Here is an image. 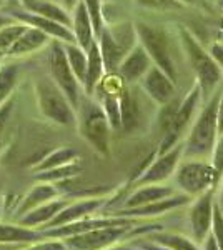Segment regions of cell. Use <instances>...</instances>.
Listing matches in <instances>:
<instances>
[{"mask_svg": "<svg viewBox=\"0 0 223 250\" xmlns=\"http://www.w3.org/2000/svg\"><path fill=\"white\" fill-rule=\"evenodd\" d=\"M139 43L135 25L130 22H123L119 25H113L110 29H102L100 32L99 48L102 54L103 67L107 74H117L120 62L125 55Z\"/></svg>", "mask_w": 223, "mask_h": 250, "instance_id": "cell-5", "label": "cell"}, {"mask_svg": "<svg viewBox=\"0 0 223 250\" xmlns=\"http://www.w3.org/2000/svg\"><path fill=\"white\" fill-rule=\"evenodd\" d=\"M45 239L42 230L39 229L23 227L20 224H7V222H0V244L9 245V244H32Z\"/></svg>", "mask_w": 223, "mask_h": 250, "instance_id": "cell-19", "label": "cell"}, {"mask_svg": "<svg viewBox=\"0 0 223 250\" xmlns=\"http://www.w3.org/2000/svg\"><path fill=\"white\" fill-rule=\"evenodd\" d=\"M212 160H210V164H212L213 170H215V175H217V180L220 182L222 175H223V134L218 135L217 142L213 145V150H212ZM218 187V185H217Z\"/></svg>", "mask_w": 223, "mask_h": 250, "instance_id": "cell-36", "label": "cell"}, {"mask_svg": "<svg viewBox=\"0 0 223 250\" xmlns=\"http://www.w3.org/2000/svg\"><path fill=\"white\" fill-rule=\"evenodd\" d=\"M23 2H25L28 7H32V5H34V3H35V0H23Z\"/></svg>", "mask_w": 223, "mask_h": 250, "instance_id": "cell-47", "label": "cell"}, {"mask_svg": "<svg viewBox=\"0 0 223 250\" xmlns=\"http://www.w3.org/2000/svg\"><path fill=\"white\" fill-rule=\"evenodd\" d=\"M140 222L127 225H108V227L92 229V230L77 233V235L62 239L68 250H105L115 244L132 239L133 229Z\"/></svg>", "mask_w": 223, "mask_h": 250, "instance_id": "cell-8", "label": "cell"}, {"mask_svg": "<svg viewBox=\"0 0 223 250\" xmlns=\"http://www.w3.org/2000/svg\"><path fill=\"white\" fill-rule=\"evenodd\" d=\"M108 200L105 197H92V199H83L77 200V202H68L65 207L62 208L54 219L50 220V224H47L42 230L52 227H60V225L72 224V222L87 219V217L97 215V212H100L107 205Z\"/></svg>", "mask_w": 223, "mask_h": 250, "instance_id": "cell-14", "label": "cell"}, {"mask_svg": "<svg viewBox=\"0 0 223 250\" xmlns=\"http://www.w3.org/2000/svg\"><path fill=\"white\" fill-rule=\"evenodd\" d=\"M25 30H27V27H23V25H10L0 30V54L5 50H10V47L15 43V40H17Z\"/></svg>", "mask_w": 223, "mask_h": 250, "instance_id": "cell-32", "label": "cell"}, {"mask_svg": "<svg viewBox=\"0 0 223 250\" xmlns=\"http://www.w3.org/2000/svg\"><path fill=\"white\" fill-rule=\"evenodd\" d=\"M218 187H220V192H218V200H217V204L223 208V175H222L220 182H218ZM218 187H217V190H218Z\"/></svg>", "mask_w": 223, "mask_h": 250, "instance_id": "cell-44", "label": "cell"}, {"mask_svg": "<svg viewBox=\"0 0 223 250\" xmlns=\"http://www.w3.org/2000/svg\"><path fill=\"white\" fill-rule=\"evenodd\" d=\"M210 235L213 237L218 250H223V208L217 202H215L213 207V220L212 229H210Z\"/></svg>", "mask_w": 223, "mask_h": 250, "instance_id": "cell-34", "label": "cell"}, {"mask_svg": "<svg viewBox=\"0 0 223 250\" xmlns=\"http://www.w3.org/2000/svg\"><path fill=\"white\" fill-rule=\"evenodd\" d=\"M220 92L215 90L208 97L205 107L195 115L183 142V159H206L218 139L217 107Z\"/></svg>", "mask_w": 223, "mask_h": 250, "instance_id": "cell-1", "label": "cell"}, {"mask_svg": "<svg viewBox=\"0 0 223 250\" xmlns=\"http://www.w3.org/2000/svg\"><path fill=\"white\" fill-rule=\"evenodd\" d=\"M172 179L177 192L185 193L190 199H195L208 190H217L218 185L212 164L206 159H182Z\"/></svg>", "mask_w": 223, "mask_h": 250, "instance_id": "cell-4", "label": "cell"}, {"mask_svg": "<svg viewBox=\"0 0 223 250\" xmlns=\"http://www.w3.org/2000/svg\"><path fill=\"white\" fill-rule=\"evenodd\" d=\"M222 30H223V19H222Z\"/></svg>", "mask_w": 223, "mask_h": 250, "instance_id": "cell-50", "label": "cell"}, {"mask_svg": "<svg viewBox=\"0 0 223 250\" xmlns=\"http://www.w3.org/2000/svg\"><path fill=\"white\" fill-rule=\"evenodd\" d=\"M93 27L90 22V17L87 14L83 2H79L75 5V14H74V37L75 42L79 43V47H82L83 50H87L93 42Z\"/></svg>", "mask_w": 223, "mask_h": 250, "instance_id": "cell-24", "label": "cell"}, {"mask_svg": "<svg viewBox=\"0 0 223 250\" xmlns=\"http://www.w3.org/2000/svg\"><path fill=\"white\" fill-rule=\"evenodd\" d=\"M22 250H68L67 245L63 244V240L60 239H42L37 242H32V244H27L25 249Z\"/></svg>", "mask_w": 223, "mask_h": 250, "instance_id": "cell-37", "label": "cell"}, {"mask_svg": "<svg viewBox=\"0 0 223 250\" xmlns=\"http://www.w3.org/2000/svg\"><path fill=\"white\" fill-rule=\"evenodd\" d=\"M87 74H85V90L87 94H92L93 90L97 88L100 82H102L103 77V60H102V54H100V48H99V42H93L90 43V47L87 48Z\"/></svg>", "mask_w": 223, "mask_h": 250, "instance_id": "cell-21", "label": "cell"}, {"mask_svg": "<svg viewBox=\"0 0 223 250\" xmlns=\"http://www.w3.org/2000/svg\"><path fill=\"white\" fill-rule=\"evenodd\" d=\"M12 102H7L5 105L0 107V134H2L3 127H5L7 120H9V115H10V110H12Z\"/></svg>", "mask_w": 223, "mask_h": 250, "instance_id": "cell-40", "label": "cell"}, {"mask_svg": "<svg viewBox=\"0 0 223 250\" xmlns=\"http://www.w3.org/2000/svg\"><path fill=\"white\" fill-rule=\"evenodd\" d=\"M77 157V152L72 150V148H60V150H55L54 154H50L47 159H43L42 164H39V172L43 170H50V168H57L62 167V165L72 164Z\"/></svg>", "mask_w": 223, "mask_h": 250, "instance_id": "cell-28", "label": "cell"}, {"mask_svg": "<svg viewBox=\"0 0 223 250\" xmlns=\"http://www.w3.org/2000/svg\"><path fill=\"white\" fill-rule=\"evenodd\" d=\"M152 65L153 62L148 57L147 50L140 43H137L120 62L119 68H117V75L123 80L125 85H132V83L140 82V79L147 74V70Z\"/></svg>", "mask_w": 223, "mask_h": 250, "instance_id": "cell-16", "label": "cell"}, {"mask_svg": "<svg viewBox=\"0 0 223 250\" xmlns=\"http://www.w3.org/2000/svg\"><path fill=\"white\" fill-rule=\"evenodd\" d=\"M105 250H139V249L132 244H122L120 242V244H115V245H112V247H108Z\"/></svg>", "mask_w": 223, "mask_h": 250, "instance_id": "cell-43", "label": "cell"}, {"mask_svg": "<svg viewBox=\"0 0 223 250\" xmlns=\"http://www.w3.org/2000/svg\"><path fill=\"white\" fill-rule=\"evenodd\" d=\"M87 14L90 17L92 27H93V34L100 35V32L103 29V17H102V3L100 0H82Z\"/></svg>", "mask_w": 223, "mask_h": 250, "instance_id": "cell-31", "label": "cell"}, {"mask_svg": "<svg viewBox=\"0 0 223 250\" xmlns=\"http://www.w3.org/2000/svg\"><path fill=\"white\" fill-rule=\"evenodd\" d=\"M47 42V34L39 29H27L20 37L15 40V43L10 47L9 54L12 55H20V54H28V52L35 50L40 45Z\"/></svg>", "mask_w": 223, "mask_h": 250, "instance_id": "cell-26", "label": "cell"}, {"mask_svg": "<svg viewBox=\"0 0 223 250\" xmlns=\"http://www.w3.org/2000/svg\"><path fill=\"white\" fill-rule=\"evenodd\" d=\"M32 9L37 12V15H42V17H45V19H50V20H54V22H59L65 27L70 25V19H68L67 12L62 10L60 7L54 5V3H34Z\"/></svg>", "mask_w": 223, "mask_h": 250, "instance_id": "cell-29", "label": "cell"}, {"mask_svg": "<svg viewBox=\"0 0 223 250\" xmlns=\"http://www.w3.org/2000/svg\"><path fill=\"white\" fill-rule=\"evenodd\" d=\"M130 244L135 245L139 250H172V249H167V247H162V245H158V244H153V242H150L148 239H145V237L132 239Z\"/></svg>", "mask_w": 223, "mask_h": 250, "instance_id": "cell-38", "label": "cell"}, {"mask_svg": "<svg viewBox=\"0 0 223 250\" xmlns=\"http://www.w3.org/2000/svg\"><path fill=\"white\" fill-rule=\"evenodd\" d=\"M173 193H177V188L172 187V185H165V184H148V185H139L135 187L130 195L120 204L119 208H133V207H142V205H147L152 202H157V200L167 199V197H172Z\"/></svg>", "mask_w": 223, "mask_h": 250, "instance_id": "cell-17", "label": "cell"}, {"mask_svg": "<svg viewBox=\"0 0 223 250\" xmlns=\"http://www.w3.org/2000/svg\"><path fill=\"white\" fill-rule=\"evenodd\" d=\"M202 90L198 87V83L195 82L192 85V88L188 90L183 99L178 102V105L175 108V114H173L172 120H170V125L167 127V130L163 132V139L160 142V147L155 154H165L170 148H173L175 145L180 142L182 135L185 132H188L190 125H192L193 119H195V114L198 110V105L202 102Z\"/></svg>", "mask_w": 223, "mask_h": 250, "instance_id": "cell-6", "label": "cell"}, {"mask_svg": "<svg viewBox=\"0 0 223 250\" xmlns=\"http://www.w3.org/2000/svg\"><path fill=\"white\" fill-rule=\"evenodd\" d=\"M80 107V119L79 128L80 134L88 144L95 148L99 154L107 155L110 150V132L112 127L108 124V119L105 115L102 105L85 100Z\"/></svg>", "mask_w": 223, "mask_h": 250, "instance_id": "cell-7", "label": "cell"}, {"mask_svg": "<svg viewBox=\"0 0 223 250\" xmlns=\"http://www.w3.org/2000/svg\"><path fill=\"white\" fill-rule=\"evenodd\" d=\"M217 125H218V135L223 134V90L218 97V107H217Z\"/></svg>", "mask_w": 223, "mask_h": 250, "instance_id": "cell-41", "label": "cell"}, {"mask_svg": "<svg viewBox=\"0 0 223 250\" xmlns=\"http://www.w3.org/2000/svg\"><path fill=\"white\" fill-rule=\"evenodd\" d=\"M145 239H148L153 244H158L162 247H167L172 250H202L200 245L197 244L192 237L182 235V233L177 232H165L163 229L162 230H155L150 232L147 235H142Z\"/></svg>", "mask_w": 223, "mask_h": 250, "instance_id": "cell-23", "label": "cell"}, {"mask_svg": "<svg viewBox=\"0 0 223 250\" xmlns=\"http://www.w3.org/2000/svg\"><path fill=\"white\" fill-rule=\"evenodd\" d=\"M177 2H180L182 5H192V3H195L197 0H177Z\"/></svg>", "mask_w": 223, "mask_h": 250, "instance_id": "cell-45", "label": "cell"}, {"mask_svg": "<svg viewBox=\"0 0 223 250\" xmlns=\"http://www.w3.org/2000/svg\"><path fill=\"white\" fill-rule=\"evenodd\" d=\"M57 197H59V188H57L54 184L40 182L23 197V200H20V205L15 215H17V219H19V217H22L23 213H27L28 210L48 202V200H54Z\"/></svg>", "mask_w": 223, "mask_h": 250, "instance_id": "cell-20", "label": "cell"}, {"mask_svg": "<svg viewBox=\"0 0 223 250\" xmlns=\"http://www.w3.org/2000/svg\"><path fill=\"white\" fill-rule=\"evenodd\" d=\"M15 79H17V68L14 65H7L0 70V104L7 99L12 87L15 85Z\"/></svg>", "mask_w": 223, "mask_h": 250, "instance_id": "cell-33", "label": "cell"}, {"mask_svg": "<svg viewBox=\"0 0 223 250\" xmlns=\"http://www.w3.org/2000/svg\"><path fill=\"white\" fill-rule=\"evenodd\" d=\"M210 54H212V57L217 60V63L222 67L223 70V42H213L212 45H210Z\"/></svg>", "mask_w": 223, "mask_h": 250, "instance_id": "cell-39", "label": "cell"}, {"mask_svg": "<svg viewBox=\"0 0 223 250\" xmlns=\"http://www.w3.org/2000/svg\"><path fill=\"white\" fill-rule=\"evenodd\" d=\"M65 50V57L67 62L70 65L72 72L77 77L80 83L85 82V74H87V54L82 47L74 45V43H68V45L63 48Z\"/></svg>", "mask_w": 223, "mask_h": 250, "instance_id": "cell-27", "label": "cell"}, {"mask_svg": "<svg viewBox=\"0 0 223 250\" xmlns=\"http://www.w3.org/2000/svg\"><path fill=\"white\" fill-rule=\"evenodd\" d=\"M190 197L185 195V193H173L172 197H167V199L157 200V202L142 205V207H133V208H119V210H113L108 215H115V217H128V219H148V217H158L163 215V213H168L172 210H175L178 207H183L190 202Z\"/></svg>", "mask_w": 223, "mask_h": 250, "instance_id": "cell-15", "label": "cell"}, {"mask_svg": "<svg viewBox=\"0 0 223 250\" xmlns=\"http://www.w3.org/2000/svg\"><path fill=\"white\" fill-rule=\"evenodd\" d=\"M0 215H2V200H0Z\"/></svg>", "mask_w": 223, "mask_h": 250, "instance_id": "cell-49", "label": "cell"}, {"mask_svg": "<svg viewBox=\"0 0 223 250\" xmlns=\"http://www.w3.org/2000/svg\"><path fill=\"white\" fill-rule=\"evenodd\" d=\"M215 192L217 190H208L202 195L195 197L193 204L190 205L188 210V225H190V235L197 242L198 245H202L206 237L210 235V229H212V220H213V207H215Z\"/></svg>", "mask_w": 223, "mask_h": 250, "instance_id": "cell-11", "label": "cell"}, {"mask_svg": "<svg viewBox=\"0 0 223 250\" xmlns=\"http://www.w3.org/2000/svg\"><path fill=\"white\" fill-rule=\"evenodd\" d=\"M15 15H17L19 19H22L23 22L32 23V25L37 27L39 30L45 32V34L54 35V37H57V39L67 40L68 43L75 42L74 34L68 30V27L62 25V23L54 22V20H50V19H45V17H42V15H23V14H15Z\"/></svg>", "mask_w": 223, "mask_h": 250, "instance_id": "cell-25", "label": "cell"}, {"mask_svg": "<svg viewBox=\"0 0 223 250\" xmlns=\"http://www.w3.org/2000/svg\"><path fill=\"white\" fill-rule=\"evenodd\" d=\"M140 85L148 99L158 105H165L177 97V82L157 65L148 68L147 74L140 79Z\"/></svg>", "mask_w": 223, "mask_h": 250, "instance_id": "cell-13", "label": "cell"}, {"mask_svg": "<svg viewBox=\"0 0 223 250\" xmlns=\"http://www.w3.org/2000/svg\"><path fill=\"white\" fill-rule=\"evenodd\" d=\"M39 104L43 115L60 125H74L77 117L74 107L63 95V92L54 83L43 82L39 83Z\"/></svg>", "mask_w": 223, "mask_h": 250, "instance_id": "cell-9", "label": "cell"}, {"mask_svg": "<svg viewBox=\"0 0 223 250\" xmlns=\"http://www.w3.org/2000/svg\"><path fill=\"white\" fill-rule=\"evenodd\" d=\"M183 159V144H177L165 154H155L153 162L147 164L135 179V187L148 184H165L175 173L178 164Z\"/></svg>", "mask_w": 223, "mask_h": 250, "instance_id": "cell-10", "label": "cell"}, {"mask_svg": "<svg viewBox=\"0 0 223 250\" xmlns=\"http://www.w3.org/2000/svg\"><path fill=\"white\" fill-rule=\"evenodd\" d=\"M70 202L67 199H54V200H48V202L39 205V207L32 208L27 213H23L22 217L17 219V224L23 225V227H30V229H39L42 230L47 224H50V220L62 210L65 205Z\"/></svg>", "mask_w": 223, "mask_h": 250, "instance_id": "cell-18", "label": "cell"}, {"mask_svg": "<svg viewBox=\"0 0 223 250\" xmlns=\"http://www.w3.org/2000/svg\"><path fill=\"white\" fill-rule=\"evenodd\" d=\"M200 249H202V250H218L217 244H215V240H213V237H212V235H208L203 242H202Z\"/></svg>", "mask_w": 223, "mask_h": 250, "instance_id": "cell-42", "label": "cell"}, {"mask_svg": "<svg viewBox=\"0 0 223 250\" xmlns=\"http://www.w3.org/2000/svg\"><path fill=\"white\" fill-rule=\"evenodd\" d=\"M139 7L148 10H175L182 9V3L177 0H133Z\"/></svg>", "mask_w": 223, "mask_h": 250, "instance_id": "cell-35", "label": "cell"}, {"mask_svg": "<svg viewBox=\"0 0 223 250\" xmlns=\"http://www.w3.org/2000/svg\"><path fill=\"white\" fill-rule=\"evenodd\" d=\"M120 128L125 132H132L140 122V104L128 87H123L120 92Z\"/></svg>", "mask_w": 223, "mask_h": 250, "instance_id": "cell-22", "label": "cell"}, {"mask_svg": "<svg viewBox=\"0 0 223 250\" xmlns=\"http://www.w3.org/2000/svg\"><path fill=\"white\" fill-rule=\"evenodd\" d=\"M80 172V167L72 162L67 165H62V167H57V168H50V170H43L35 175V179L40 180V182H55V180H62L67 179L70 175H75V173Z\"/></svg>", "mask_w": 223, "mask_h": 250, "instance_id": "cell-30", "label": "cell"}, {"mask_svg": "<svg viewBox=\"0 0 223 250\" xmlns=\"http://www.w3.org/2000/svg\"><path fill=\"white\" fill-rule=\"evenodd\" d=\"M180 45L183 48V54L192 70L195 72L197 83L202 90V95L210 97L217 90L218 83L223 79L222 67L212 57V54L200 45V42L193 37L192 32L186 29H180Z\"/></svg>", "mask_w": 223, "mask_h": 250, "instance_id": "cell-2", "label": "cell"}, {"mask_svg": "<svg viewBox=\"0 0 223 250\" xmlns=\"http://www.w3.org/2000/svg\"><path fill=\"white\" fill-rule=\"evenodd\" d=\"M50 67H52V74H54L57 87L63 92V95L67 97V100L70 102L72 107L79 108L80 105L79 80H77L70 65H68L65 50H63V47L59 45V43H54V47H52Z\"/></svg>", "mask_w": 223, "mask_h": 250, "instance_id": "cell-12", "label": "cell"}, {"mask_svg": "<svg viewBox=\"0 0 223 250\" xmlns=\"http://www.w3.org/2000/svg\"><path fill=\"white\" fill-rule=\"evenodd\" d=\"M9 22H10V20L7 19V17H0V27L5 25V23H9Z\"/></svg>", "mask_w": 223, "mask_h": 250, "instance_id": "cell-46", "label": "cell"}, {"mask_svg": "<svg viewBox=\"0 0 223 250\" xmlns=\"http://www.w3.org/2000/svg\"><path fill=\"white\" fill-rule=\"evenodd\" d=\"M65 2L68 3V5H74L75 2H79V0H65Z\"/></svg>", "mask_w": 223, "mask_h": 250, "instance_id": "cell-48", "label": "cell"}, {"mask_svg": "<svg viewBox=\"0 0 223 250\" xmlns=\"http://www.w3.org/2000/svg\"><path fill=\"white\" fill-rule=\"evenodd\" d=\"M133 25H135L139 43L147 50L153 65H157L170 79L177 82L178 74L175 67V59H173L172 42H170V35L167 29L150 22H137Z\"/></svg>", "mask_w": 223, "mask_h": 250, "instance_id": "cell-3", "label": "cell"}]
</instances>
